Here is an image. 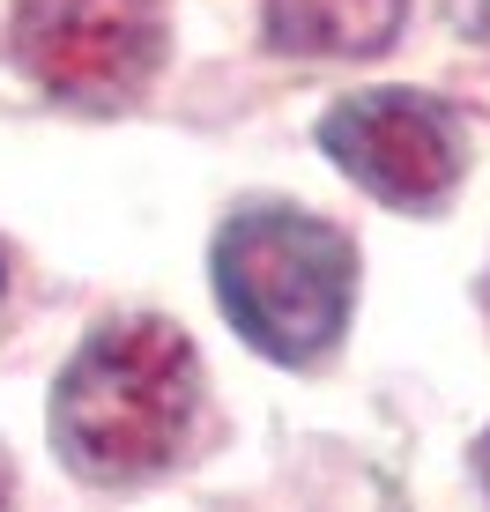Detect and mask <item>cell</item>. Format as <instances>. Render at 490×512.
Instances as JSON below:
<instances>
[{
	"label": "cell",
	"instance_id": "5",
	"mask_svg": "<svg viewBox=\"0 0 490 512\" xmlns=\"http://www.w3.org/2000/svg\"><path fill=\"white\" fill-rule=\"evenodd\" d=\"M409 0H268V45L290 60H372L401 38Z\"/></svg>",
	"mask_w": 490,
	"mask_h": 512
},
{
	"label": "cell",
	"instance_id": "4",
	"mask_svg": "<svg viewBox=\"0 0 490 512\" xmlns=\"http://www.w3.org/2000/svg\"><path fill=\"white\" fill-rule=\"evenodd\" d=\"M320 149L387 208H439L461 179V119L416 90H364L320 119Z\"/></svg>",
	"mask_w": 490,
	"mask_h": 512
},
{
	"label": "cell",
	"instance_id": "2",
	"mask_svg": "<svg viewBox=\"0 0 490 512\" xmlns=\"http://www.w3.org/2000/svg\"><path fill=\"white\" fill-rule=\"evenodd\" d=\"M216 297L260 357L320 364L349 327L357 253L305 208H238L216 231Z\"/></svg>",
	"mask_w": 490,
	"mask_h": 512
},
{
	"label": "cell",
	"instance_id": "6",
	"mask_svg": "<svg viewBox=\"0 0 490 512\" xmlns=\"http://www.w3.org/2000/svg\"><path fill=\"white\" fill-rule=\"evenodd\" d=\"M453 30H468V38H490V0H446Z\"/></svg>",
	"mask_w": 490,
	"mask_h": 512
},
{
	"label": "cell",
	"instance_id": "3",
	"mask_svg": "<svg viewBox=\"0 0 490 512\" xmlns=\"http://www.w3.org/2000/svg\"><path fill=\"white\" fill-rule=\"evenodd\" d=\"M8 52L60 104H127L164 60V0H15Z\"/></svg>",
	"mask_w": 490,
	"mask_h": 512
},
{
	"label": "cell",
	"instance_id": "1",
	"mask_svg": "<svg viewBox=\"0 0 490 512\" xmlns=\"http://www.w3.org/2000/svg\"><path fill=\"white\" fill-rule=\"evenodd\" d=\"M201 364L171 320H112L75 349L52 394V446L90 483H142L194 431Z\"/></svg>",
	"mask_w": 490,
	"mask_h": 512
}]
</instances>
